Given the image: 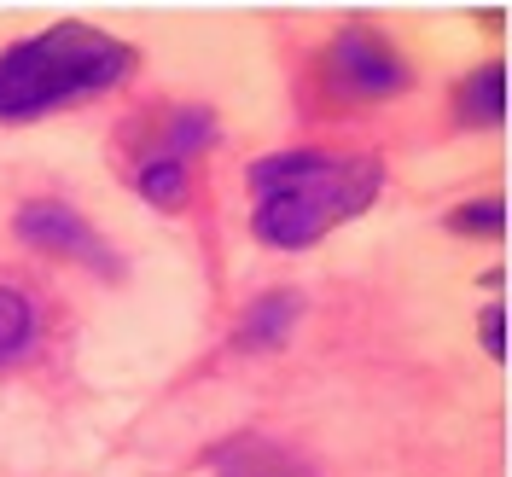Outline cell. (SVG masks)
Segmentation results:
<instances>
[{"label": "cell", "instance_id": "1", "mask_svg": "<svg viewBox=\"0 0 512 477\" xmlns=\"http://www.w3.org/2000/svg\"><path fill=\"white\" fill-rule=\"evenodd\" d=\"M251 227L274 251H303L332 227L355 222L384 187L379 158H344V152H274L251 163Z\"/></svg>", "mask_w": 512, "mask_h": 477}, {"label": "cell", "instance_id": "2", "mask_svg": "<svg viewBox=\"0 0 512 477\" xmlns=\"http://www.w3.org/2000/svg\"><path fill=\"white\" fill-rule=\"evenodd\" d=\"M134 47L94 24H53L0 53V123H30L59 105L94 99L128 82Z\"/></svg>", "mask_w": 512, "mask_h": 477}, {"label": "cell", "instance_id": "3", "mask_svg": "<svg viewBox=\"0 0 512 477\" xmlns=\"http://www.w3.org/2000/svg\"><path fill=\"white\" fill-rule=\"evenodd\" d=\"M408 59L367 24L338 30V41L326 47V88L338 99H390L408 94Z\"/></svg>", "mask_w": 512, "mask_h": 477}, {"label": "cell", "instance_id": "4", "mask_svg": "<svg viewBox=\"0 0 512 477\" xmlns=\"http://www.w3.org/2000/svg\"><path fill=\"white\" fill-rule=\"evenodd\" d=\"M18 239H24V245H35V251H53V256H70V262H88V268H94V274H105V280H117V274H123L117 251H111L94 227L70 210V204H24V210H18Z\"/></svg>", "mask_w": 512, "mask_h": 477}, {"label": "cell", "instance_id": "5", "mask_svg": "<svg viewBox=\"0 0 512 477\" xmlns=\"http://www.w3.org/2000/svg\"><path fill=\"white\" fill-rule=\"evenodd\" d=\"M460 123L466 128H501L507 123V70H501V64L466 76V88H460Z\"/></svg>", "mask_w": 512, "mask_h": 477}, {"label": "cell", "instance_id": "6", "mask_svg": "<svg viewBox=\"0 0 512 477\" xmlns=\"http://www.w3.org/2000/svg\"><path fill=\"white\" fill-rule=\"evenodd\" d=\"M35 332H41V315L24 291L0 286V367H12L18 355L35 350Z\"/></svg>", "mask_w": 512, "mask_h": 477}, {"label": "cell", "instance_id": "7", "mask_svg": "<svg viewBox=\"0 0 512 477\" xmlns=\"http://www.w3.org/2000/svg\"><path fill=\"white\" fill-rule=\"evenodd\" d=\"M134 187H140V198L146 204H158V210H181L187 204V163L169 158V152H152V158L134 169Z\"/></svg>", "mask_w": 512, "mask_h": 477}, {"label": "cell", "instance_id": "8", "mask_svg": "<svg viewBox=\"0 0 512 477\" xmlns=\"http://www.w3.org/2000/svg\"><path fill=\"white\" fill-rule=\"evenodd\" d=\"M297 297L291 291H274V297H262V303H251V320H245V344H256V350H274V344H286L291 320H297Z\"/></svg>", "mask_w": 512, "mask_h": 477}, {"label": "cell", "instance_id": "9", "mask_svg": "<svg viewBox=\"0 0 512 477\" xmlns=\"http://www.w3.org/2000/svg\"><path fill=\"white\" fill-rule=\"evenodd\" d=\"M454 227L460 233H507V204L489 198V204H460L454 210Z\"/></svg>", "mask_w": 512, "mask_h": 477}, {"label": "cell", "instance_id": "10", "mask_svg": "<svg viewBox=\"0 0 512 477\" xmlns=\"http://www.w3.org/2000/svg\"><path fill=\"white\" fill-rule=\"evenodd\" d=\"M478 332H483V350L495 355V361H507V303H489Z\"/></svg>", "mask_w": 512, "mask_h": 477}]
</instances>
